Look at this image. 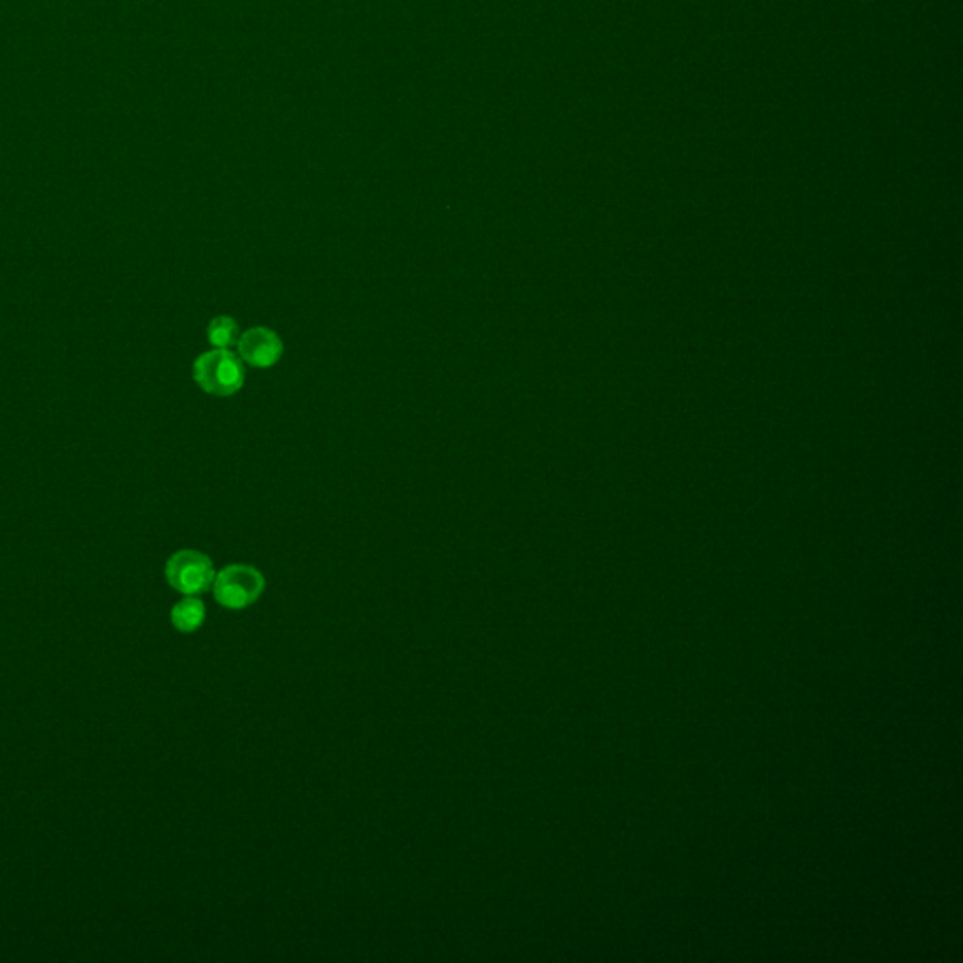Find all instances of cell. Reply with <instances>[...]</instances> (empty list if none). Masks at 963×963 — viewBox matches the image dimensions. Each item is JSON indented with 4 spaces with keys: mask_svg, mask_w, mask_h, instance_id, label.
<instances>
[{
    "mask_svg": "<svg viewBox=\"0 0 963 963\" xmlns=\"http://www.w3.org/2000/svg\"><path fill=\"white\" fill-rule=\"evenodd\" d=\"M194 380L204 392L217 398H230L242 390L245 369L239 356L230 348H215L198 356L193 366Z\"/></svg>",
    "mask_w": 963,
    "mask_h": 963,
    "instance_id": "6da1fadb",
    "label": "cell"
},
{
    "mask_svg": "<svg viewBox=\"0 0 963 963\" xmlns=\"http://www.w3.org/2000/svg\"><path fill=\"white\" fill-rule=\"evenodd\" d=\"M237 356L243 363H249L256 369H269L274 367L283 356V341L280 337L269 328L256 326L239 336L237 341Z\"/></svg>",
    "mask_w": 963,
    "mask_h": 963,
    "instance_id": "277c9868",
    "label": "cell"
},
{
    "mask_svg": "<svg viewBox=\"0 0 963 963\" xmlns=\"http://www.w3.org/2000/svg\"><path fill=\"white\" fill-rule=\"evenodd\" d=\"M207 341L212 342L215 348H230L239 341V326L236 318L217 317L213 318L207 326Z\"/></svg>",
    "mask_w": 963,
    "mask_h": 963,
    "instance_id": "8992f818",
    "label": "cell"
},
{
    "mask_svg": "<svg viewBox=\"0 0 963 963\" xmlns=\"http://www.w3.org/2000/svg\"><path fill=\"white\" fill-rule=\"evenodd\" d=\"M213 595L217 603L228 609H245L262 597L266 590V580L255 566L237 565L224 566L223 571L215 574L213 580Z\"/></svg>",
    "mask_w": 963,
    "mask_h": 963,
    "instance_id": "7a4b0ae2",
    "label": "cell"
},
{
    "mask_svg": "<svg viewBox=\"0 0 963 963\" xmlns=\"http://www.w3.org/2000/svg\"><path fill=\"white\" fill-rule=\"evenodd\" d=\"M170 619L180 633H194L206 622V604L196 595H185L170 612Z\"/></svg>",
    "mask_w": 963,
    "mask_h": 963,
    "instance_id": "5b68a950",
    "label": "cell"
},
{
    "mask_svg": "<svg viewBox=\"0 0 963 963\" xmlns=\"http://www.w3.org/2000/svg\"><path fill=\"white\" fill-rule=\"evenodd\" d=\"M166 580L183 595H199L209 590L215 580V566L206 553L198 550H180L166 563Z\"/></svg>",
    "mask_w": 963,
    "mask_h": 963,
    "instance_id": "3957f363",
    "label": "cell"
}]
</instances>
